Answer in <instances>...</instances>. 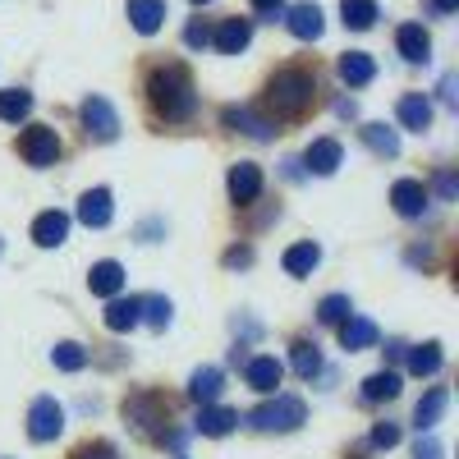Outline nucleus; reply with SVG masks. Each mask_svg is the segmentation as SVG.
I'll list each match as a JSON object with an SVG mask.
<instances>
[{
  "mask_svg": "<svg viewBox=\"0 0 459 459\" xmlns=\"http://www.w3.org/2000/svg\"><path fill=\"white\" fill-rule=\"evenodd\" d=\"M395 47H400V56L404 60H428V51H432V37L423 32V23H404L400 32H395Z\"/></svg>",
  "mask_w": 459,
  "mask_h": 459,
  "instance_id": "obj_16",
  "label": "nucleus"
},
{
  "mask_svg": "<svg viewBox=\"0 0 459 459\" xmlns=\"http://www.w3.org/2000/svg\"><path fill=\"white\" fill-rule=\"evenodd\" d=\"M221 120H225L230 129H244V134H248V138H257V143L272 138V120H262V115H253V110H244V106H225Z\"/></svg>",
  "mask_w": 459,
  "mask_h": 459,
  "instance_id": "obj_15",
  "label": "nucleus"
},
{
  "mask_svg": "<svg viewBox=\"0 0 459 459\" xmlns=\"http://www.w3.org/2000/svg\"><path fill=\"white\" fill-rule=\"evenodd\" d=\"M83 125H88V138H97V143H115V138H120V115L110 110L106 97H88L83 101Z\"/></svg>",
  "mask_w": 459,
  "mask_h": 459,
  "instance_id": "obj_6",
  "label": "nucleus"
},
{
  "mask_svg": "<svg viewBox=\"0 0 459 459\" xmlns=\"http://www.w3.org/2000/svg\"><path fill=\"white\" fill-rule=\"evenodd\" d=\"M432 5H437L441 14H450V10H459V0H432Z\"/></svg>",
  "mask_w": 459,
  "mask_h": 459,
  "instance_id": "obj_43",
  "label": "nucleus"
},
{
  "mask_svg": "<svg viewBox=\"0 0 459 459\" xmlns=\"http://www.w3.org/2000/svg\"><path fill=\"white\" fill-rule=\"evenodd\" d=\"M32 239H37V248H60L69 239V216L65 212H42L32 221Z\"/></svg>",
  "mask_w": 459,
  "mask_h": 459,
  "instance_id": "obj_9",
  "label": "nucleus"
},
{
  "mask_svg": "<svg viewBox=\"0 0 459 459\" xmlns=\"http://www.w3.org/2000/svg\"><path fill=\"white\" fill-rule=\"evenodd\" d=\"M372 74H377L372 56H363V51H350V56H340V79L350 83V88H363V83H372Z\"/></svg>",
  "mask_w": 459,
  "mask_h": 459,
  "instance_id": "obj_22",
  "label": "nucleus"
},
{
  "mask_svg": "<svg viewBox=\"0 0 459 459\" xmlns=\"http://www.w3.org/2000/svg\"><path fill=\"white\" fill-rule=\"evenodd\" d=\"M391 203H395L400 216H423V212H428V188L418 184V179H400V184L391 188Z\"/></svg>",
  "mask_w": 459,
  "mask_h": 459,
  "instance_id": "obj_12",
  "label": "nucleus"
},
{
  "mask_svg": "<svg viewBox=\"0 0 459 459\" xmlns=\"http://www.w3.org/2000/svg\"><path fill=\"white\" fill-rule=\"evenodd\" d=\"M285 23H290V32L299 37V42H317V37H322V10L313 5V0H308V5H294L285 14Z\"/></svg>",
  "mask_w": 459,
  "mask_h": 459,
  "instance_id": "obj_14",
  "label": "nucleus"
},
{
  "mask_svg": "<svg viewBox=\"0 0 459 459\" xmlns=\"http://www.w3.org/2000/svg\"><path fill=\"white\" fill-rule=\"evenodd\" d=\"M129 23L138 32H157L166 23V0H129Z\"/></svg>",
  "mask_w": 459,
  "mask_h": 459,
  "instance_id": "obj_18",
  "label": "nucleus"
},
{
  "mask_svg": "<svg viewBox=\"0 0 459 459\" xmlns=\"http://www.w3.org/2000/svg\"><path fill=\"white\" fill-rule=\"evenodd\" d=\"M340 157H344V152H340L335 138H317V143L308 147V157H303V161H308L313 175H335V170H340Z\"/></svg>",
  "mask_w": 459,
  "mask_h": 459,
  "instance_id": "obj_17",
  "label": "nucleus"
},
{
  "mask_svg": "<svg viewBox=\"0 0 459 459\" xmlns=\"http://www.w3.org/2000/svg\"><path fill=\"white\" fill-rule=\"evenodd\" d=\"M313 97H317V79L308 69H281L272 79V88H266V106H272L281 120H299V115L313 106Z\"/></svg>",
  "mask_w": 459,
  "mask_h": 459,
  "instance_id": "obj_2",
  "label": "nucleus"
},
{
  "mask_svg": "<svg viewBox=\"0 0 459 459\" xmlns=\"http://www.w3.org/2000/svg\"><path fill=\"white\" fill-rule=\"evenodd\" d=\"M395 441H400V428H395V423H377V428H372V446H386V450H391Z\"/></svg>",
  "mask_w": 459,
  "mask_h": 459,
  "instance_id": "obj_37",
  "label": "nucleus"
},
{
  "mask_svg": "<svg viewBox=\"0 0 459 459\" xmlns=\"http://www.w3.org/2000/svg\"><path fill=\"white\" fill-rule=\"evenodd\" d=\"M19 152H23L28 166H56L60 138H56V129H47V125H32V129L19 134Z\"/></svg>",
  "mask_w": 459,
  "mask_h": 459,
  "instance_id": "obj_5",
  "label": "nucleus"
},
{
  "mask_svg": "<svg viewBox=\"0 0 459 459\" xmlns=\"http://www.w3.org/2000/svg\"><path fill=\"white\" fill-rule=\"evenodd\" d=\"M441 363H446L441 344H418V350L409 354V372L413 377H432V372H441Z\"/></svg>",
  "mask_w": 459,
  "mask_h": 459,
  "instance_id": "obj_32",
  "label": "nucleus"
},
{
  "mask_svg": "<svg viewBox=\"0 0 459 459\" xmlns=\"http://www.w3.org/2000/svg\"><path fill=\"white\" fill-rule=\"evenodd\" d=\"M281 377H285V368H281L276 359H253V363H248V386L262 391V395H272V391L281 386Z\"/></svg>",
  "mask_w": 459,
  "mask_h": 459,
  "instance_id": "obj_20",
  "label": "nucleus"
},
{
  "mask_svg": "<svg viewBox=\"0 0 459 459\" xmlns=\"http://www.w3.org/2000/svg\"><path fill=\"white\" fill-rule=\"evenodd\" d=\"M363 143L377 152V157H400V138L386 125H363Z\"/></svg>",
  "mask_w": 459,
  "mask_h": 459,
  "instance_id": "obj_31",
  "label": "nucleus"
},
{
  "mask_svg": "<svg viewBox=\"0 0 459 459\" xmlns=\"http://www.w3.org/2000/svg\"><path fill=\"white\" fill-rule=\"evenodd\" d=\"M65 432V409L56 404V395H37L28 409V437L32 441H56Z\"/></svg>",
  "mask_w": 459,
  "mask_h": 459,
  "instance_id": "obj_4",
  "label": "nucleus"
},
{
  "mask_svg": "<svg viewBox=\"0 0 459 459\" xmlns=\"http://www.w3.org/2000/svg\"><path fill=\"white\" fill-rule=\"evenodd\" d=\"M340 344H344V350H368V344H377V322H368V317H344V322H340Z\"/></svg>",
  "mask_w": 459,
  "mask_h": 459,
  "instance_id": "obj_19",
  "label": "nucleus"
},
{
  "mask_svg": "<svg viewBox=\"0 0 459 459\" xmlns=\"http://www.w3.org/2000/svg\"><path fill=\"white\" fill-rule=\"evenodd\" d=\"M400 395V372H372L368 381H363V400H395Z\"/></svg>",
  "mask_w": 459,
  "mask_h": 459,
  "instance_id": "obj_29",
  "label": "nucleus"
},
{
  "mask_svg": "<svg viewBox=\"0 0 459 459\" xmlns=\"http://www.w3.org/2000/svg\"><path fill=\"white\" fill-rule=\"evenodd\" d=\"M395 115H400V125H404V129H413V134H423V129L432 125V101H428L423 92H409V97H400Z\"/></svg>",
  "mask_w": 459,
  "mask_h": 459,
  "instance_id": "obj_11",
  "label": "nucleus"
},
{
  "mask_svg": "<svg viewBox=\"0 0 459 459\" xmlns=\"http://www.w3.org/2000/svg\"><path fill=\"white\" fill-rule=\"evenodd\" d=\"M212 42H216L221 56H239V51L253 42V23H248V19H225V23L212 32Z\"/></svg>",
  "mask_w": 459,
  "mask_h": 459,
  "instance_id": "obj_8",
  "label": "nucleus"
},
{
  "mask_svg": "<svg viewBox=\"0 0 459 459\" xmlns=\"http://www.w3.org/2000/svg\"><path fill=\"white\" fill-rule=\"evenodd\" d=\"M194 5H207V0H194Z\"/></svg>",
  "mask_w": 459,
  "mask_h": 459,
  "instance_id": "obj_44",
  "label": "nucleus"
},
{
  "mask_svg": "<svg viewBox=\"0 0 459 459\" xmlns=\"http://www.w3.org/2000/svg\"><path fill=\"white\" fill-rule=\"evenodd\" d=\"M317 317H322L326 326H340L344 317H350V294H326V299L317 303Z\"/></svg>",
  "mask_w": 459,
  "mask_h": 459,
  "instance_id": "obj_36",
  "label": "nucleus"
},
{
  "mask_svg": "<svg viewBox=\"0 0 459 459\" xmlns=\"http://www.w3.org/2000/svg\"><path fill=\"white\" fill-rule=\"evenodd\" d=\"M294 372H299V377H317V372H322L317 344H308V340H299V344H294Z\"/></svg>",
  "mask_w": 459,
  "mask_h": 459,
  "instance_id": "obj_35",
  "label": "nucleus"
},
{
  "mask_svg": "<svg viewBox=\"0 0 459 459\" xmlns=\"http://www.w3.org/2000/svg\"><path fill=\"white\" fill-rule=\"evenodd\" d=\"M303 418H308L303 400H294V395H276V400L257 404V409L248 413V423H253L257 432H294Z\"/></svg>",
  "mask_w": 459,
  "mask_h": 459,
  "instance_id": "obj_3",
  "label": "nucleus"
},
{
  "mask_svg": "<svg viewBox=\"0 0 459 459\" xmlns=\"http://www.w3.org/2000/svg\"><path fill=\"white\" fill-rule=\"evenodd\" d=\"M446 391L437 386V391H428L423 400H418V409H413V423H418V432H432L437 423H441V413H446Z\"/></svg>",
  "mask_w": 459,
  "mask_h": 459,
  "instance_id": "obj_23",
  "label": "nucleus"
},
{
  "mask_svg": "<svg viewBox=\"0 0 459 459\" xmlns=\"http://www.w3.org/2000/svg\"><path fill=\"white\" fill-rule=\"evenodd\" d=\"M253 10H257V14H272V19H276V14L285 10V0H253Z\"/></svg>",
  "mask_w": 459,
  "mask_h": 459,
  "instance_id": "obj_41",
  "label": "nucleus"
},
{
  "mask_svg": "<svg viewBox=\"0 0 459 459\" xmlns=\"http://www.w3.org/2000/svg\"><path fill=\"white\" fill-rule=\"evenodd\" d=\"M230 198H235L239 207H248L257 194H262V170L253 166V161H239V166H230Z\"/></svg>",
  "mask_w": 459,
  "mask_h": 459,
  "instance_id": "obj_7",
  "label": "nucleus"
},
{
  "mask_svg": "<svg viewBox=\"0 0 459 459\" xmlns=\"http://www.w3.org/2000/svg\"><path fill=\"white\" fill-rule=\"evenodd\" d=\"M317 262H322V248H317L313 239H303V244L285 248V272H290V276H308Z\"/></svg>",
  "mask_w": 459,
  "mask_h": 459,
  "instance_id": "obj_25",
  "label": "nucleus"
},
{
  "mask_svg": "<svg viewBox=\"0 0 459 459\" xmlns=\"http://www.w3.org/2000/svg\"><path fill=\"white\" fill-rule=\"evenodd\" d=\"M437 188H441V198H455V179H450V175H441Z\"/></svg>",
  "mask_w": 459,
  "mask_h": 459,
  "instance_id": "obj_42",
  "label": "nucleus"
},
{
  "mask_svg": "<svg viewBox=\"0 0 459 459\" xmlns=\"http://www.w3.org/2000/svg\"><path fill=\"white\" fill-rule=\"evenodd\" d=\"M235 423H239V413L235 409H221V404H203V413H198V432L203 437H225Z\"/></svg>",
  "mask_w": 459,
  "mask_h": 459,
  "instance_id": "obj_24",
  "label": "nucleus"
},
{
  "mask_svg": "<svg viewBox=\"0 0 459 459\" xmlns=\"http://www.w3.org/2000/svg\"><path fill=\"white\" fill-rule=\"evenodd\" d=\"M147 101H152V110H157L166 125H184L188 115L198 110L194 83H188V74H184V69H175V65L152 69V74H147Z\"/></svg>",
  "mask_w": 459,
  "mask_h": 459,
  "instance_id": "obj_1",
  "label": "nucleus"
},
{
  "mask_svg": "<svg viewBox=\"0 0 459 459\" xmlns=\"http://www.w3.org/2000/svg\"><path fill=\"white\" fill-rule=\"evenodd\" d=\"M221 368H198L194 377H188V395H194L198 404H212L216 395H221Z\"/></svg>",
  "mask_w": 459,
  "mask_h": 459,
  "instance_id": "obj_26",
  "label": "nucleus"
},
{
  "mask_svg": "<svg viewBox=\"0 0 459 459\" xmlns=\"http://www.w3.org/2000/svg\"><path fill=\"white\" fill-rule=\"evenodd\" d=\"M28 110H32V97H28L23 88L0 92V120H5V125H19V120H28Z\"/></svg>",
  "mask_w": 459,
  "mask_h": 459,
  "instance_id": "obj_33",
  "label": "nucleus"
},
{
  "mask_svg": "<svg viewBox=\"0 0 459 459\" xmlns=\"http://www.w3.org/2000/svg\"><path fill=\"white\" fill-rule=\"evenodd\" d=\"M184 42H188V47H207L212 32H207L203 23H188V28H184Z\"/></svg>",
  "mask_w": 459,
  "mask_h": 459,
  "instance_id": "obj_40",
  "label": "nucleus"
},
{
  "mask_svg": "<svg viewBox=\"0 0 459 459\" xmlns=\"http://www.w3.org/2000/svg\"><path fill=\"white\" fill-rule=\"evenodd\" d=\"M125 418H129V423H138L143 432L157 428L161 423V400L157 395H134V400H125Z\"/></svg>",
  "mask_w": 459,
  "mask_h": 459,
  "instance_id": "obj_21",
  "label": "nucleus"
},
{
  "mask_svg": "<svg viewBox=\"0 0 459 459\" xmlns=\"http://www.w3.org/2000/svg\"><path fill=\"white\" fill-rule=\"evenodd\" d=\"M340 14H344V28H372L377 23V0H340Z\"/></svg>",
  "mask_w": 459,
  "mask_h": 459,
  "instance_id": "obj_28",
  "label": "nucleus"
},
{
  "mask_svg": "<svg viewBox=\"0 0 459 459\" xmlns=\"http://www.w3.org/2000/svg\"><path fill=\"white\" fill-rule=\"evenodd\" d=\"M110 212H115L110 188H88V194L79 198V221H83L88 230H101V225L110 221Z\"/></svg>",
  "mask_w": 459,
  "mask_h": 459,
  "instance_id": "obj_10",
  "label": "nucleus"
},
{
  "mask_svg": "<svg viewBox=\"0 0 459 459\" xmlns=\"http://www.w3.org/2000/svg\"><path fill=\"white\" fill-rule=\"evenodd\" d=\"M51 363L60 372H79L88 363V350H83V344H74V340H65V344H56V350H51Z\"/></svg>",
  "mask_w": 459,
  "mask_h": 459,
  "instance_id": "obj_34",
  "label": "nucleus"
},
{
  "mask_svg": "<svg viewBox=\"0 0 459 459\" xmlns=\"http://www.w3.org/2000/svg\"><path fill=\"white\" fill-rule=\"evenodd\" d=\"M74 459H115V450L97 441V446H79V450H74Z\"/></svg>",
  "mask_w": 459,
  "mask_h": 459,
  "instance_id": "obj_39",
  "label": "nucleus"
},
{
  "mask_svg": "<svg viewBox=\"0 0 459 459\" xmlns=\"http://www.w3.org/2000/svg\"><path fill=\"white\" fill-rule=\"evenodd\" d=\"M170 299H161V294H147V299H138V322H147V326H157V331H166L170 326Z\"/></svg>",
  "mask_w": 459,
  "mask_h": 459,
  "instance_id": "obj_27",
  "label": "nucleus"
},
{
  "mask_svg": "<svg viewBox=\"0 0 459 459\" xmlns=\"http://www.w3.org/2000/svg\"><path fill=\"white\" fill-rule=\"evenodd\" d=\"M106 326H110V331H134V326H138V299H110Z\"/></svg>",
  "mask_w": 459,
  "mask_h": 459,
  "instance_id": "obj_30",
  "label": "nucleus"
},
{
  "mask_svg": "<svg viewBox=\"0 0 459 459\" xmlns=\"http://www.w3.org/2000/svg\"><path fill=\"white\" fill-rule=\"evenodd\" d=\"M88 290L101 294V299H115L125 290V266L120 262H97L92 272H88Z\"/></svg>",
  "mask_w": 459,
  "mask_h": 459,
  "instance_id": "obj_13",
  "label": "nucleus"
},
{
  "mask_svg": "<svg viewBox=\"0 0 459 459\" xmlns=\"http://www.w3.org/2000/svg\"><path fill=\"white\" fill-rule=\"evenodd\" d=\"M0 248H5V244H0Z\"/></svg>",
  "mask_w": 459,
  "mask_h": 459,
  "instance_id": "obj_45",
  "label": "nucleus"
},
{
  "mask_svg": "<svg viewBox=\"0 0 459 459\" xmlns=\"http://www.w3.org/2000/svg\"><path fill=\"white\" fill-rule=\"evenodd\" d=\"M413 459H446V450H441L437 437H423V441H418V450H413Z\"/></svg>",
  "mask_w": 459,
  "mask_h": 459,
  "instance_id": "obj_38",
  "label": "nucleus"
}]
</instances>
